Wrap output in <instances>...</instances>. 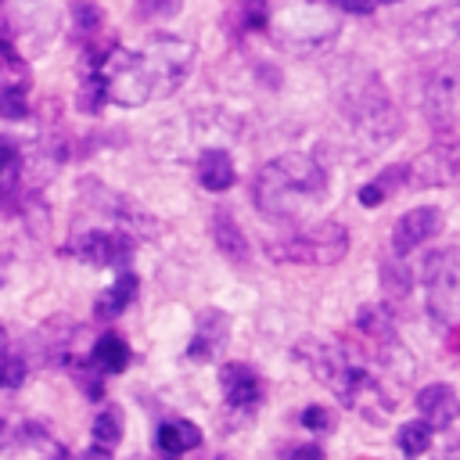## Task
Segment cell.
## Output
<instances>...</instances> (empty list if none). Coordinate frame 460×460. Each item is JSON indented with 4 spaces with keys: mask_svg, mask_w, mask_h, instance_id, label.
<instances>
[{
    "mask_svg": "<svg viewBox=\"0 0 460 460\" xmlns=\"http://www.w3.org/2000/svg\"><path fill=\"white\" fill-rule=\"evenodd\" d=\"M226 29L234 32V40L266 32L270 29V0H237L226 14Z\"/></svg>",
    "mask_w": 460,
    "mask_h": 460,
    "instance_id": "ac0fdd59",
    "label": "cell"
},
{
    "mask_svg": "<svg viewBox=\"0 0 460 460\" xmlns=\"http://www.w3.org/2000/svg\"><path fill=\"white\" fill-rule=\"evenodd\" d=\"M101 22H104V18H101V7H97L93 0H75V4H72V25H75L79 36H86V40L97 36V32H101Z\"/></svg>",
    "mask_w": 460,
    "mask_h": 460,
    "instance_id": "484cf974",
    "label": "cell"
},
{
    "mask_svg": "<svg viewBox=\"0 0 460 460\" xmlns=\"http://www.w3.org/2000/svg\"><path fill=\"white\" fill-rule=\"evenodd\" d=\"M234 180H237L234 158L223 147H205L201 158H198V183L212 194H223V190L234 187Z\"/></svg>",
    "mask_w": 460,
    "mask_h": 460,
    "instance_id": "e0dca14e",
    "label": "cell"
},
{
    "mask_svg": "<svg viewBox=\"0 0 460 460\" xmlns=\"http://www.w3.org/2000/svg\"><path fill=\"white\" fill-rule=\"evenodd\" d=\"M29 115V101H25V90L22 86H4L0 90V119H7V122H18V119H25Z\"/></svg>",
    "mask_w": 460,
    "mask_h": 460,
    "instance_id": "4316f807",
    "label": "cell"
},
{
    "mask_svg": "<svg viewBox=\"0 0 460 460\" xmlns=\"http://www.w3.org/2000/svg\"><path fill=\"white\" fill-rule=\"evenodd\" d=\"M298 424L305 428V431H313V435H327L331 428H334V417H331V410L327 406H305L302 413H298Z\"/></svg>",
    "mask_w": 460,
    "mask_h": 460,
    "instance_id": "f1b7e54d",
    "label": "cell"
},
{
    "mask_svg": "<svg viewBox=\"0 0 460 460\" xmlns=\"http://www.w3.org/2000/svg\"><path fill=\"white\" fill-rule=\"evenodd\" d=\"M104 101H108L104 75H101V68H90V72H86V79H83V86H79V108L93 115V111H101V108H104Z\"/></svg>",
    "mask_w": 460,
    "mask_h": 460,
    "instance_id": "d4e9b609",
    "label": "cell"
},
{
    "mask_svg": "<svg viewBox=\"0 0 460 460\" xmlns=\"http://www.w3.org/2000/svg\"><path fill=\"white\" fill-rule=\"evenodd\" d=\"M252 198L266 219L298 226L327 198V169L309 151H284L259 165Z\"/></svg>",
    "mask_w": 460,
    "mask_h": 460,
    "instance_id": "6da1fadb",
    "label": "cell"
},
{
    "mask_svg": "<svg viewBox=\"0 0 460 460\" xmlns=\"http://www.w3.org/2000/svg\"><path fill=\"white\" fill-rule=\"evenodd\" d=\"M194 43L190 40H180V36H155L144 50H140V61H144V72L151 79V90L155 97H165L172 90L183 86V79L190 75L194 68Z\"/></svg>",
    "mask_w": 460,
    "mask_h": 460,
    "instance_id": "8992f818",
    "label": "cell"
},
{
    "mask_svg": "<svg viewBox=\"0 0 460 460\" xmlns=\"http://www.w3.org/2000/svg\"><path fill=\"white\" fill-rule=\"evenodd\" d=\"M137 288H140L137 273L122 270V273L115 277V284H111V288H104V291H101V298L93 302V316H97V320H115V316H119V313L137 298Z\"/></svg>",
    "mask_w": 460,
    "mask_h": 460,
    "instance_id": "d6986e66",
    "label": "cell"
},
{
    "mask_svg": "<svg viewBox=\"0 0 460 460\" xmlns=\"http://www.w3.org/2000/svg\"><path fill=\"white\" fill-rule=\"evenodd\" d=\"M349 230L334 219H320L313 226H295L273 241H266V255L273 262L295 266H334L349 255Z\"/></svg>",
    "mask_w": 460,
    "mask_h": 460,
    "instance_id": "3957f363",
    "label": "cell"
},
{
    "mask_svg": "<svg viewBox=\"0 0 460 460\" xmlns=\"http://www.w3.org/2000/svg\"><path fill=\"white\" fill-rule=\"evenodd\" d=\"M75 460H111V453L108 449H101V446H90L86 453H79Z\"/></svg>",
    "mask_w": 460,
    "mask_h": 460,
    "instance_id": "836d02e7",
    "label": "cell"
},
{
    "mask_svg": "<svg viewBox=\"0 0 460 460\" xmlns=\"http://www.w3.org/2000/svg\"><path fill=\"white\" fill-rule=\"evenodd\" d=\"M25 381V359L14 352H0V388H18Z\"/></svg>",
    "mask_w": 460,
    "mask_h": 460,
    "instance_id": "f546056e",
    "label": "cell"
},
{
    "mask_svg": "<svg viewBox=\"0 0 460 460\" xmlns=\"http://www.w3.org/2000/svg\"><path fill=\"white\" fill-rule=\"evenodd\" d=\"M198 446H201V428H198L194 420L176 417V420L158 424V431H155V449H158L165 460H176V456H183V453H190V449H198Z\"/></svg>",
    "mask_w": 460,
    "mask_h": 460,
    "instance_id": "2e32d148",
    "label": "cell"
},
{
    "mask_svg": "<svg viewBox=\"0 0 460 460\" xmlns=\"http://www.w3.org/2000/svg\"><path fill=\"white\" fill-rule=\"evenodd\" d=\"M381 288L392 295V298H406L410 295V288H413V273H410V266H406V259H385L381 262Z\"/></svg>",
    "mask_w": 460,
    "mask_h": 460,
    "instance_id": "603a6c76",
    "label": "cell"
},
{
    "mask_svg": "<svg viewBox=\"0 0 460 460\" xmlns=\"http://www.w3.org/2000/svg\"><path fill=\"white\" fill-rule=\"evenodd\" d=\"M284 460H323V449L316 442H305V446H291Z\"/></svg>",
    "mask_w": 460,
    "mask_h": 460,
    "instance_id": "d6a6232c",
    "label": "cell"
},
{
    "mask_svg": "<svg viewBox=\"0 0 460 460\" xmlns=\"http://www.w3.org/2000/svg\"><path fill=\"white\" fill-rule=\"evenodd\" d=\"M309 4H320V7H331V11H345V14H370L381 0H309Z\"/></svg>",
    "mask_w": 460,
    "mask_h": 460,
    "instance_id": "1f68e13d",
    "label": "cell"
},
{
    "mask_svg": "<svg viewBox=\"0 0 460 460\" xmlns=\"http://www.w3.org/2000/svg\"><path fill=\"white\" fill-rule=\"evenodd\" d=\"M18 183V151L0 140V198H7Z\"/></svg>",
    "mask_w": 460,
    "mask_h": 460,
    "instance_id": "83f0119b",
    "label": "cell"
},
{
    "mask_svg": "<svg viewBox=\"0 0 460 460\" xmlns=\"http://www.w3.org/2000/svg\"><path fill=\"white\" fill-rule=\"evenodd\" d=\"M334 108H338V119L345 122V133L352 137V144L363 155H377L402 129L399 108H395L388 86L381 83L377 72L359 68V65L349 68L345 79L338 83Z\"/></svg>",
    "mask_w": 460,
    "mask_h": 460,
    "instance_id": "7a4b0ae2",
    "label": "cell"
},
{
    "mask_svg": "<svg viewBox=\"0 0 460 460\" xmlns=\"http://www.w3.org/2000/svg\"><path fill=\"white\" fill-rule=\"evenodd\" d=\"M216 460H226V456H216Z\"/></svg>",
    "mask_w": 460,
    "mask_h": 460,
    "instance_id": "d590c367",
    "label": "cell"
},
{
    "mask_svg": "<svg viewBox=\"0 0 460 460\" xmlns=\"http://www.w3.org/2000/svg\"><path fill=\"white\" fill-rule=\"evenodd\" d=\"M413 406H417L420 420H428L435 431L453 428V424H456V417H460V399H456V392H453L449 385H442V381L424 385V388L417 392Z\"/></svg>",
    "mask_w": 460,
    "mask_h": 460,
    "instance_id": "5bb4252c",
    "label": "cell"
},
{
    "mask_svg": "<svg viewBox=\"0 0 460 460\" xmlns=\"http://www.w3.org/2000/svg\"><path fill=\"white\" fill-rule=\"evenodd\" d=\"M420 111L431 129H460V50H446L420 83Z\"/></svg>",
    "mask_w": 460,
    "mask_h": 460,
    "instance_id": "277c9868",
    "label": "cell"
},
{
    "mask_svg": "<svg viewBox=\"0 0 460 460\" xmlns=\"http://www.w3.org/2000/svg\"><path fill=\"white\" fill-rule=\"evenodd\" d=\"M320 14H323V7L305 0V11H302V14H288V18L277 25L273 40H277L284 50H291V54H313V50L327 47L334 36L316 32V25H338V18H334V14H327V18L320 22Z\"/></svg>",
    "mask_w": 460,
    "mask_h": 460,
    "instance_id": "ba28073f",
    "label": "cell"
},
{
    "mask_svg": "<svg viewBox=\"0 0 460 460\" xmlns=\"http://www.w3.org/2000/svg\"><path fill=\"white\" fill-rule=\"evenodd\" d=\"M219 392L230 410H255L262 402V377L248 363H223L219 367Z\"/></svg>",
    "mask_w": 460,
    "mask_h": 460,
    "instance_id": "4fadbf2b",
    "label": "cell"
},
{
    "mask_svg": "<svg viewBox=\"0 0 460 460\" xmlns=\"http://www.w3.org/2000/svg\"><path fill=\"white\" fill-rule=\"evenodd\" d=\"M90 435H93V446H101V449H108V453H111V449L119 446V438H122V413H119L115 406L101 410V413L93 417Z\"/></svg>",
    "mask_w": 460,
    "mask_h": 460,
    "instance_id": "cb8c5ba5",
    "label": "cell"
},
{
    "mask_svg": "<svg viewBox=\"0 0 460 460\" xmlns=\"http://www.w3.org/2000/svg\"><path fill=\"white\" fill-rule=\"evenodd\" d=\"M226 341H230V316L223 309H201L198 323H194V338L187 345V356L198 363H208L226 349Z\"/></svg>",
    "mask_w": 460,
    "mask_h": 460,
    "instance_id": "7c38bea8",
    "label": "cell"
},
{
    "mask_svg": "<svg viewBox=\"0 0 460 460\" xmlns=\"http://www.w3.org/2000/svg\"><path fill=\"white\" fill-rule=\"evenodd\" d=\"M424 305L435 323H453L460 316V252L435 248L424 255Z\"/></svg>",
    "mask_w": 460,
    "mask_h": 460,
    "instance_id": "5b68a950",
    "label": "cell"
},
{
    "mask_svg": "<svg viewBox=\"0 0 460 460\" xmlns=\"http://www.w3.org/2000/svg\"><path fill=\"white\" fill-rule=\"evenodd\" d=\"M431 438H435V428L428 424V420H406L399 431H395V446H399V453L402 456H410V460H417V456H424L428 449H431Z\"/></svg>",
    "mask_w": 460,
    "mask_h": 460,
    "instance_id": "7402d4cb",
    "label": "cell"
},
{
    "mask_svg": "<svg viewBox=\"0 0 460 460\" xmlns=\"http://www.w3.org/2000/svg\"><path fill=\"white\" fill-rule=\"evenodd\" d=\"M183 0H137V14L140 18H172L180 14Z\"/></svg>",
    "mask_w": 460,
    "mask_h": 460,
    "instance_id": "4dcf8cb0",
    "label": "cell"
},
{
    "mask_svg": "<svg viewBox=\"0 0 460 460\" xmlns=\"http://www.w3.org/2000/svg\"><path fill=\"white\" fill-rule=\"evenodd\" d=\"M406 40L420 47H449L460 40V0H442L406 22Z\"/></svg>",
    "mask_w": 460,
    "mask_h": 460,
    "instance_id": "9c48e42d",
    "label": "cell"
},
{
    "mask_svg": "<svg viewBox=\"0 0 460 460\" xmlns=\"http://www.w3.org/2000/svg\"><path fill=\"white\" fill-rule=\"evenodd\" d=\"M90 363L97 367V374H122L126 363H129V345H126L115 331H108V334H101V338L93 341Z\"/></svg>",
    "mask_w": 460,
    "mask_h": 460,
    "instance_id": "ffe728a7",
    "label": "cell"
},
{
    "mask_svg": "<svg viewBox=\"0 0 460 460\" xmlns=\"http://www.w3.org/2000/svg\"><path fill=\"white\" fill-rule=\"evenodd\" d=\"M442 226V212L435 205H417V208H406L395 226H392V255L406 259L413 248L428 244Z\"/></svg>",
    "mask_w": 460,
    "mask_h": 460,
    "instance_id": "8fae6325",
    "label": "cell"
},
{
    "mask_svg": "<svg viewBox=\"0 0 460 460\" xmlns=\"http://www.w3.org/2000/svg\"><path fill=\"white\" fill-rule=\"evenodd\" d=\"M212 241H216V248H219L230 262H237V266L252 262V244H248V237L241 234L237 216H234L230 208H223V205L212 212Z\"/></svg>",
    "mask_w": 460,
    "mask_h": 460,
    "instance_id": "9a60e30c",
    "label": "cell"
},
{
    "mask_svg": "<svg viewBox=\"0 0 460 460\" xmlns=\"http://www.w3.org/2000/svg\"><path fill=\"white\" fill-rule=\"evenodd\" d=\"M402 183H406V165H388V169H381V176H374L370 183H363V187L356 190V198H359V205L377 208V205H381L385 198H392Z\"/></svg>",
    "mask_w": 460,
    "mask_h": 460,
    "instance_id": "44dd1931",
    "label": "cell"
},
{
    "mask_svg": "<svg viewBox=\"0 0 460 460\" xmlns=\"http://www.w3.org/2000/svg\"><path fill=\"white\" fill-rule=\"evenodd\" d=\"M133 248L137 244H133V237L126 230H86V234H79L68 244V252L79 255L83 262H90V266H115V270L129 266Z\"/></svg>",
    "mask_w": 460,
    "mask_h": 460,
    "instance_id": "30bf717a",
    "label": "cell"
},
{
    "mask_svg": "<svg viewBox=\"0 0 460 460\" xmlns=\"http://www.w3.org/2000/svg\"><path fill=\"white\" fill-rule=\"evenodd\" d=\"M0 65H4V68H14V65H18V54H11L7 43H0Z\"/></svg>",
    "mask_w": 460,
    "mask_h": 460,
    "instance_id": "e575fe53",
    "label": "cell"
},
{
    "mask_svg": "<svg viewBox=\"0 0 460 460\" xmlns=\"http://www.w3.org/2000/svg\"><path fill=\"white\" fill-rule=\"evenodd\" d=\"M453 183H460V140L456 137H438L406 165V187L413 190L453 187Z\"/></svg>",
    "mask_w": 460,
    "mask_h": 460,
    "instance_id": "52a82bcc",
    "label": "cell"
}]
</instances>
